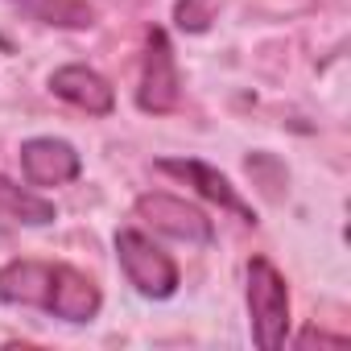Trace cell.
<instances>
[{"mask_svg": "<svg viewBox=\"0 0 351 351\" xmlns=\"http://www.w3.org/2000/svg\"><path fill=\"white\" fill-rule=\"evenodd\" d=\"M0 219H5V223H21V228H46V223L58 219V211L38 191L17 186V182H9L5 173H0Z\"/></svg>", "mask_w": 351, "mask_h": 351, "instance_id": "9", "label": "cell"}, {"mask_svg": "<svg viewBox=\"0 0 351 351\" xmlns=\"http://www.w3.org/2000/svg\"><path fill=\"white\" fill-rule=\"evenodd\" d=\"M298 343H330V347H343L347 339H343V335H322V330H306V335H302Z\"/></svg>", "mask_w": 351, "mask_h": 351, "instance_id": "12", "label": "cell"}, {"mask_svg": "<svg viewBox=\"0 0 351 351\" xmlns=\"http://www.w3.org/2000/svg\"><path fill=\"white\" fill-rule=\"evenodd\" d=\"M136 219H145L153 232L169 236V240H182V244H195V248H207L215 240V223L191 207L186 199H173V195H141L136 199Z\"/></svg>", "mask_w": 351, "mask_h": 351, "instance_id": "5", "label": "cell"}, {"mask_svg": "<svg viewBox=\"0 0 351 351\" xmlns=\"http://www.w3.org/2000/svg\"><path fill=\"white\" fill-rule=\"evenodd\" d=\"M116 256H120L128 285H136V293H145V298H173L178 293V265L141 228L116 232Z\"/></svg>", "mask_w": 351, "mask_h": 351, "instance_id": "3", "label": "cell"}, {"mask_svg": "<svg viewBox=\"0 0 351 351\" xmlns=\"http://www.w3.org/2000/svg\"><path fill=\"white\" fill-rule=\"evenodd\" d=\"M21 173L29 186H66L83 173V157L71 141L34 136L21 145Z\"/></svg>", "mask_w": 351, "mask_h": 351, "instance_id": "6", "label": "cell"}, {"mask_svg": "<svg viewBox=\"0 0 351 351\" xmlns=\"http://www.w3.org/2000/svg\"><path fill=\"white\" fill-rule=\"evenodd\" d=\"M157 169H161V173H173V178H182V182H186V186H195L203 199L219 203L223 211L240 215L244 223H256V211L240 199V191L223 178L219 169H211L207 161H195V157H161V161H157Z\"/></svg>", "mask_w": 351, "mask_h": 351, "instance_id": "7", "label": "cell"}, {"mask_svg": "<svg viewBox=\"0 0 351 351\" xmlns=\"http://www.w3.org/2000/svg\"><path fill=\"white\" fill-rule=\"evenodd\" d=\"M248 314H252V339L265 351H277L289 335V289L273 261L252 256L248 261Z\"/></svg>", "mask_w": 351, "mask_h": 351, "instance_id": "2", "label": "cell"}, {"mask_svg": "<svg viewBox=\"0 0 351 351\" xmlns=\"http://www.w3.org/2000/svg\"><path fill=\"white\" fill-rule=\"evenodd\" d=\"M182 99V75H178V58L169 50L165 29H149L145 38V62H141V87H136V104L141 112H173Z\"/></svg>", "mask_w": 351, "mask_h": 351, "instance_id": "4", "label": "cell"}, {"mask_svg": "<svg viewBox=\"0 0 351 351\" xmlns=\"http://www.w3.org/2000/svg\"><path fill=\"white\" fill-rule=\"evenodd\" d=\"M13 9H21L38 25L54 29H87L95 25V5L91 0H9Z\"/></svg>", "mask_w": 351, "mask_h": 351, "instance_id": "10", "label": "cell"}, {"mask_svg": "<svg viewBox=\"0 0 351 351\" xmlns=\"http://www.w3.org/2000/svg\"><path fill=\"white\" fill-rule=\"evenodd\" d=\"M50 91H54L58 99H66L71 108L87 112V116H108V112L116 108V91H112V83H108L99 71L83 66V62L58 66V71L50 75Z\"/></svg>", "mask_w": 351, "mask_h": 351, "instance_id": "8", "label": "cell"}, {"mask_svg": "<svg viewBox=\"0 0 351 351\" xmlns=\"http://www.w3.org/2000/svg\"><path fill=\"white\" fill-rule=\"evenodd\" d=\"M0 302L29 306L62 322H91L104 306L99 285L62 261H9L0 269Z\"/></svg>", "mask_w": 351, "mask_h": 351, "instance_id": "1", "label": "cell"}, {"mask_svg": "<svg viewBox=\"0 0 351 351\" xmlns=\"http://www.w3.org/2000/svg\"><path fill=\"white\" fill-rule=\"evenodd\" d=\"M207 21H211V17H207V13H199L191 0H178V25H182V29H186V25H191V29H203Z\"/></svg>", "mask_w": 351, "mask_h": 351, "instance_id": "11", "label": "cell"}]
</instances>
